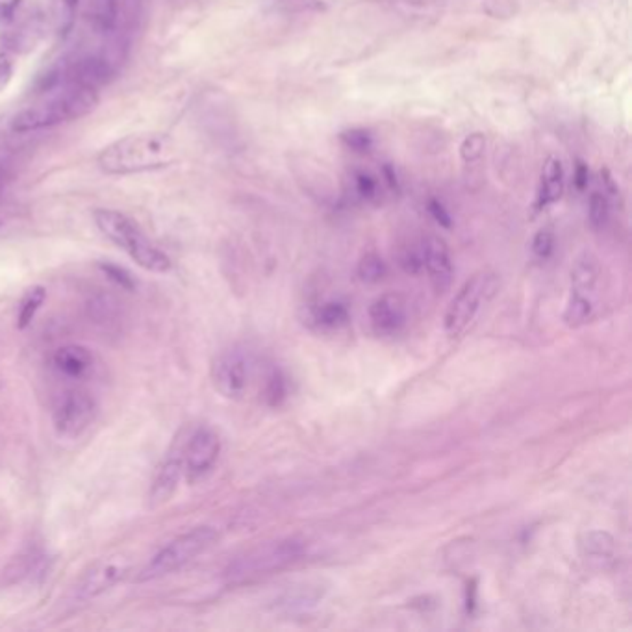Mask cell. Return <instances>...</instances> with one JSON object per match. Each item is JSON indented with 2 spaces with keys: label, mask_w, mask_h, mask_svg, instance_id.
Listing matches in <instances>:
<instances>
[{
  "label": "cell",
  "mask_w": 632,
  "mask_h": 632,
  "mask_svg": "<svg viewBox=\"0 0 632 632\" xmlns=\"http://www.w3.org/2000/svg\"><path fill=\"white\" fill-rule=\"evenodd\" d=\"M97 102L99 90L95 87L73 82L58 84L39 92V99L12 119V130L17 134H30L71 123L90 114Z\"/></svg>",
  "instance_id": "1"
},
{
  "label": "cell",
  "mask_w": 632,
  "mask_h": 632,
  "mask_svg": "<svg viewBox=\"0 0 632 632\" xmlns=\"http://www.w3.org/2000/svg\"><path fill=\"white\" fill-rule=\"evenodd\" d=\"M177 160V145L162 132L126 136L100 150L99 167L108 174H136L169 167Z\"/></svg>",
  "instance_id": "2"
},
{
  "label": "cell",
  "mask_w": 632,
  "mask_h": 632,
  "mask_svg": "<svg viewBox=\"0 0 632 632\" xmlns=\"http://www.w3.org/2000/svg\"><path fill=\"white\" fill-rule=\"evenodd\" d=\"M93 220L97 228L132 258L140 268L158 275L171 271V258L155 244H150V239L128 215L117 210L99 208L93 212Z\"/></svg>",
  "instance_id": "3"
},
{
  "label": "cell",
  "mask_w": 632,
  "mask_h": 632,
  "mask_svg": "<svg viewBox=\"0 0 632 632\" xmlns=\"http://www.w3.org/2000/svg\"><path fill=\"white\" fill-rule=\"evenodd\" d=\"M304 551H307V543L299 538H278L260 543L237 556L227 568L225 577L230 584H245L269 577L297 562Z\"/></svg>",
  "instance_id": "4"
},
{
  "label": "cell",
  "mask_w": 632,
  "mask_h": 632,
  "mask_svg": "<svg viewBox=\"0 0 632 632\" xmlns=\"http://www.w3.org/2000/svg\"><path fill=\"white\" fill-rule=\"evenodd\" d=\"M217 540H220V532L210 525L195 527L180 534L179 538L169 541L164 549H160L143 565L141 572L138 573V582L156 580L174 573L177 570H182L184 565L206 553Z\"/></svg>",
  "instance_id": "5"
},
{
  "label": "cell",
  "mask_w": 632,
  "mask_h": 632,
  "mask_svg": "<svg viewBox=\"0 0 632 632\" xmlns=\"http://www.w3.org/2000/svg\"><path fill=\"white\" fill-rule=\"evenodd\" d=\"M499 276L492 271H478L456 292L444 316V329L449 338L462 336L484 304L497 293Z\"/></svg>",
  "instance_id": "6"
},
{
  "label": "cell",
  "mask_w": 632,
  "mask_h": 632,
  "mask_svg": "<svg viewBox=\"0 0 632 632\" xmlns=\"http://www.w3.org/2000/svg\"><path fill=\"white\" fill-rule=\"evenodd\" d=\"M97 401L85 389H68L56 399L52 408V425L60 438L76 440L92 427L97 418Z\"/></svg>",
  "instance_id": "7"
},
{
  "label": "cell",
  "mask_w": 632,
  "mask_h": 632,
  "mask_svg": "<svg viewBox=\"0 0 632 632\" xmlns=\"http://www.w3.org/2000/svg\"><path fill=\"white\" fill-rule=\"evenodd\" d=\"M212 382L225 399H242L251 382V364L244 351L228 348L212 364Z\"/></svg>",
  "instance_id": "8"
},
{
  "label": "cell",
  "mask_w": 632,
  "mask_h": 632,
  "mask_svg": "<svg viewBox=\"0 0 632 632\" xmlns=\"http://www.w3.org/2000/svg\"><path fill=\"white\" fill-rule=\"evenodd\" d=\"M221 454V438L220 434L208 427L195 430L188 440H184L182 459H184V475L189 483H197L206 476L220 460Z\"/></svg>",
  "instance_id": "9"
},
{
  "label": "cell",
  "mask_w": 632,
  "mask_h": 632,
  "mask_svg": "<svg viewBox=\"0 0 632 632\" xmlns=\"http://www.w3.org/2000/svg\"><path fill=\"white\" fill-rule=\"evenodd\" d=\"M128 572H130V564L123 556L104 558L95 562L76 582L75 599L84 603L106 594L108 590H112L116 584H119L128 575Z\"/></svg>",
  "instance_id": "10"
},
{
  "label": "cell",
  "mask_w": 632,
  "mask_h": 632,
  "mask_svg": "<svg viewBox=\"0 0 632 632\" xmlns=\"http://www.w3.org/2000/svg\"><path fill=\"white\" fill-rule=\"evenodd\" d=\"M182 447L184 442L174 444L169 452L165 454V459L158 466L155 478L150 483L148 490V503L152 507H160L172 497V493L177 492L180 478L184 475V459H182Z\"/></svg>",
  "instance_id": "11"
},
{
  "label": "cell",
  "mask_w": 632,
  "mask_h": 632,
  "mask_svg": "<svg viewBox=\"0 0 632 632\" xmlns=\"http://www.w3.org/2000/svg\"><path fill=\"white\" fill-rule=\"evenodd\" d=\"M369 321L379 336L399 334L408 321V307L401 293L389 292L377 297L369 307Z\"/></svg>",
  "instance_id": "12"
},
{
  "label": "cell",
  "mask_w": 632,
  "mask_h": 632,
  "mask_svg": "<svg viewBox=\"0 0 632 632\" xmlns=\"http://www.w3.org/2000/svg\"><path fill=\"white\" fill-rule=\"evenodd\" d=\"M95 355L84 345H63L52 353L51 367L52 372L71 382H80L90 379L95 372Z\"/></svg>",
  "instance_id": "13"
},
{
  "label": "cell",
  "mask_w": 632,
  "mask_h": 632,
  "mask_svg": "<svg viewBox=\"0 0 632 632\" xmlns=\"http://www.w3.org/2000/svg\"><path fill=\"white\" fill-rule=\"evenodd\" d=\"M421 264L436 292H445L454 275L452 258L447 244L438 236H428L421 244Z\"/></svg>",
  "instance_id": "14"
},
{
  "label": "cell",
  "mask_w": 632,
  "mask_h": 632,
  "mask_svg": "<svg viewBox=\"0 0 632 632\" xmlns=\"http://www.w3.org/2000/svg\"><path fill=\"white\" fill-rule=\"evenodd\" d=\"M326 596V586L323 582H299L275 597L273 608L278 612H302L317 606Z\"/></svg>",
  "instance_id": "15"
},
{
  "label": "cell",
  "mask_w": 632,
  "mask_h": 632,
  "mask_svg": "<svg viewBox=\"0 0 632 632\" xmlns=\"http://www.w3.org/2000/svg\"><path fill=\"white\" fill-rule=\"evenodd\" d=\"M564 193V167L555 156H549L541 169V180L538 188L536 208L546 210L548 206L558 203Z\"/></svg>",
  "instance_id": "16"
},
{
  "label": "cell",
  "mask_w": 632,
  "mask_h": 632,
  "mask_svg": "<svg viewBox=\"0 0 632 632\" xmlns=\"http://www.w3.org/2000/svg\"><path fill=\"white\" fill-rule=\"evenodd\" d=\"M119 13L121 0H87L85 17L95 34H114L119 25Z\"/></svg>",
  "instance_id": "17"
},
{
  "label": "cell",
  "mask_w": 632,
  "mask_h": 632,
  "mask_svg": "<svg viewBox=\"0 0 632 632\" xmlns=\"http://www.w3.org/2000/svg\"><path fill=\"white\" fill-rule=\"evenodd\" d=\"M47 556L41 549L37 548H28L23 553H19L10 564L4 572L6 582L15 584V582H23L28 579H34L36 575H43V568H45Z\"/></svg>",
  "instance_id": "18"
},
{
  "label": "cell",
  "mask_w": 632,
  "mask_h": 632,
  "mask_svg": "<svg viewBox=\"0 0 632 632\" xmlns=\"http://www.w3.org/2000/svg\"><path fill=\"white\" fill-rule=\"evenodd\" d=\"M616 540L606 531H592L582 540V555L596 568H606L614 560Z\"/></svg>",
  "instance_id": "19"
},
{
  "label": "cell",
  "mask_w": 632,
  "mask_h": 632,
  "mask_svg": "<svg viewBox=\"0 0 632 632\" xmlns=\"http://www.w3.org/2000/svg\"><path fill=\"white\" fill-rule=\"evenodd\" d=\"M601 276V264L592 252H582L572 268V292L592 295Z\"/></svg>",
  "instance_id": "20"
},
{
  "label": "cell",
  "mask_w": 632,
  "mask_h": 632,
  "mask_svg": "<svg viewBox=\"0 0 632 632\" xmlns=\"http://www.w3.org/2000/svg\"><path fill=\"white\" fill-rule=\"evenodd\" d=\"M80 0H49L52 28L60 37L69 36L76 20V10Z\"/></svg>",
  "instance_id": "21"
},
{
  "label": "cell",
  "mask_w": 632,
  "mask_h": 632,
  "mask_svg": "<svg viewBox=\"0 0 632 632\" xmlns=\"http://www.w3.org/2000/svg\"><path fill=\"white\" fill-rule=\"evenodd\" d=\"M594 300H592V295H588V293H580V292H572L570 299H568V304H565V310H564V321L568 326H573V329H577V326L584 324L592 319L594 316Z\"/></svg>",
  "instance_id": "22"
},
{
  "label": "cell",
  "mask_w": 632,
  "mask_h": 632,
  "mask_svg": "<svg viewBox=\"0 0 632 632\" xmlns=\"http://www.w3.org/2000/svg\"><path fill=\"white\" fill-rule=\"evenodd\" d=\"M87 310H90L93 323L104 326V329L119 323V302L110 295L99 293L92 297V300L87 302Z\"/></svg>",
  "instance_id": "23"
},
{
  "label": "cell",
  "mask_w": 632,
  "mask_h": 632,
  "mask_svg": "<svg viewBox=\"0 0 632 632\" xmlns=\"http://www.w3.org/2000/svg\"><path fill=\"white\" fill-rule=\"evenodd\" d=\"M45 299H47V290L41 286H34L23 295V299L19 302V314H17V326L20 331L27 329V326L34 321L36 314L43 307Z\"/></svg>",
  "instance_id": "24"
},
{
  "label": "cell",
  "mask_w": 632,
  "mask_h": 632,
  "mask_svg": "<svg viewBox=\"0 0 632 632\" xmlns=\"http://www.w3.org/2000/svg\"><path fill=\"white\" fill-rule=\"evenodd\" d=\"M314 317L323 329H340V326H343L348 321V310L345 304L338 300H329L316 308Z\"/></svg>",
  "instance_id": "25"
},
{
  "label": "cell",
  "mask_w": 632,
  "mask_h": 632,
  "mask_svg": "<svg viewBox=\"0 0 632 632\" xmlns=\"http://www.w3.org/2000/svg\"><path fill=\"white\" fill-rule=\"evenodd\" d=\"M271 4L282 13H321L331 10L336 0H271Z\"/></svg>",
  "instance_id": "26"
},
{
  "label": "cell",
  "mask_w": 632,
  "mask_h": 632,
  "mask_svg": "<svg viewBox=\"0 0 632 632\" xmlns=\"http://www.w3.org/2000/svg\"><path fill=\"white\" fill-rule=\"evenodd\" d=\"M486 150V138L481 132H473L464 138L460 145V158L466 165H475L484 158Z\"/></svg>",
  "instance_id": "27"
},
{
  "label": "cell",
  "mask_w": 632,
  "mask_h": 632,
  "mask_svg": "<svg viewBox=\"0 0 632 632\" xmlns=\"http://www.w3.org/2000/svg\"><path fill=\"white\" fill-rule=\"evenodd\" d=\"M608 213H610V203L606 193L594 191L590 195V201H588V220H590V225L594 228H603L608 221Z\"/></svg>",
  "instance_id": "28"
},
{
  "label": "cell",
  "mask_w": 632,
  "mask_h": 632,
  "mask_svg": "<svg viewBox=\"0 0 632 632\" xmlns=\"http://www.w3.org/2000/svg\"><path fill=\"white\" fill-rule=\"evenodd\" d=\"M386 275V264L384 260L377 254H365L360 264H358V276L364 282H369V284H373V282L382 280Z\"/></svg>",
  "instance_id": "29"
},
{
  "label": "cell",
  "mask_w": 632,
  "mask_h": 632,
  "mask_svg": "<svg viewBox=\"0 0 632 632\" xmlns=\"http://www.w3.org/2000/svg\"><path fill=\"white\" fill-rule=\"evenodd\" d=\"M341 141L347 148H351L355 152H369V148L373 147V138L364 128H351L345 130L341 134Z\"/></svg>",
  "instance_id": "30"
},
{
  "label": "cell",
  "mask_w": 632,
  "mask_h": 632,
  "mask_svg": "<svg viewBox=\"0 0 632 632\" xmlns=\"http://www.w3.org/2000/svg\"><path fill=\"white\" fill-rule=\"evenodd\" d=\"M100 269L119 288H123L126 292H132L136 288V278L130 275L124 268L116 266V264H100Z\"/></svg>",
  "instance_id": "31"
},
{
  "label": "cell",
  "mask_w": 632,
  "mask_h": 632,
  "mask_svg": "<svg viewBox=\"0 0 632 632\" xmlns=\"http://www.w3.org/2000/svg\"><path fill=\"white\" fill-rule=\"evenodd\" d=\"M555 251V234L549 228H541L532 237V252L540 260H548Z\"/></svg>",
  "instance_id": "32"
},
{
  "label": "cell",
  "mask_w": 632,
  "mask_h": 632,
  "mask_svg": "<svg viewBox=\"0 0 632 632\" xmlns=\"http://www.w3.org/2000/svg\"><path fill=\"white\" fill-rule=\"evenodd\" d=\"M355 188H356V193L360 195L364 201L377 199L379 182L369 172H358L356 174V177H355Z\"/></svg>",
  "instance_id": "33"
},
{
  "label": "cell",
  "mask_w": 632,
  "mask_h": 632,
  "mask_svg": "<svg viewBox=\"0 0 632 632\" xmlns=\"http://www.w3.org/2000/svg\"><path fill=\"white\" fill-rule=\"evenodd\" d=\"M286 394V382L284 377H282L278 372H273L268 379V389H266V397L271 404H278L282 399H284Z\"/></svg>",
  "instance_id": "34"
},
{
  "label": "cell",
  "mask_w": 632,
  "mask_h": 632,
  "mask_svg": "<svg viewBox=\"0 0 632 632\" xmlns=\"http://www.w3.org/2000/svg\"><path fill=\"white\" fill-rule=\"evenodd\" d=\"M401 266L406 273L416 275L420 271H423V264H421V245L418 249H406L401 254Z\"/></svg>",
  "instance_id": "35"
},
{
  "label": "cell",
  "mask_w": 632,
  "mask_h": 632,
  "mask_svg": "<svg viewBox=\"0 0 632 632\" xmlns=\"http://www.w3.org/2000/svg\"><path fill=\"white\" fill-rule=\"evenodd\" d=\"M13 60L6 54L0 52V92L4 90V87L10 84L12 76H13Z\"/></svg>",
  "instance_id": "36"
},
{
  "label": "cell",
  "mask_w": 632,
  "mask_h": 632,
  "mask_svg": "<svg viewBox=\"0 0 632 632\" xmlns=\"http://www.w3.org/2000/svg\"><path fill=\"white\" fill-rule=\"evenodd\" d=\"M23 0H0V25L12 20Z\"/></svg>",
  "instance_id": "37"
},
{
  "label": "cell",
  "mask_w": 632,
  "mask_h": 632,
  "mask_svg": "<svg viewBox=\"0 0 632 632\" xmlns=\"http://www.w3.org/2000/svg\"><path fill=\"white\" fill-rule=\"evenodd\" d=\"M428 212H430V215L434 217V220L436 221H438L440 225H444V227H451V215H449V212L444 208V204L442 203H438V201H430L428 203Z\"/></svg>",
  "instance_id": "38"
},
{
  "label": "cell",
  "mask_w": 632,
  "mask_h": 632,
  "mask_svg": "<svg viewBox=\"0 0 632 632\" xmlns=\"http://www.w3.org/2000/svg\"><path fill=\"white\" fill-rule=\"evenodd\" d=\"M588 179H590V174H588V167L582 162H579V165L575 169V186H577V189L582 191L588 186Z\"/></svg>",
  "instance_id": "39"
},
{
  "label": "cell",
  "mask_w": 632,
  "mask_h": 632,
  "mask_svg": "<svg viewBox=\"0 0 632 632\" xmlns=\"http://www.w3.org/2000/svg\"><path fill=\"white\" fill-rule=\"evenodd\" d=\"M8 184H10V167L8 164H0V197H3Z\"/></svg>",
  "instance_id": "40"
}]
</instances>
